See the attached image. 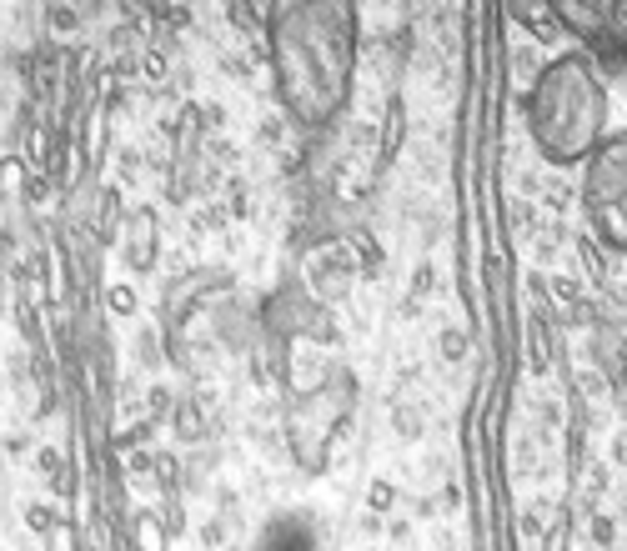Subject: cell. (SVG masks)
I'll use <instances>...</instances> for the list:
<instances>
[{"label":"cell","mask_w":627,"mask_h":551,"mask_svg":"<svg viewBox=\"0 0 627 551\" xmlns=\"http://www.w3.org/2000/svg\"><path fill=\"white\" fill-rule=\"evenodd\" d=\"M271 76L286 116L306 131L332 126L357 81V6L347 0H301L271 11Z\"/></svg>","instance_id":"obj_1"},{"label":"cell","mask_w":627,"mask_h":551,"mask_svg":"<svg viewBox=\"0 0 627 551\" xmlns=\"http://www.w3.org/2000/svg\"><path fill=\"white\" fill-rule=\"evenodd\" d=\"M527 136L542 161L582 166L607 136V81L587 51L552 56L527 91Z\"/></svg>","instance_id":"obj_2"},{"label":"cell","mask_w":627,"mask_h":551,"mask_svg":"<svg viewBox=\"0 0 627 551\" xmlns=\"http://www.w3.org/2000/svg\"><path fill=\"white\" fill-rule=\"evenodd\" d=\"M582 206L597 241L627 251V131H607L582 161Z\"/></svg>","instance_id":"obj_3"},{"label":"cell","mask_w":627,"mask_h":551,"mask_svg":"<svg viewBox=\"0 0 627 551\" xmlns=\"http://www.w3.org/2000/svg\"><path fill=\"white\" fill-rule=\"evenodd\" d=\"M347 406H352V381H347V376H337V381L322 386V391H311V396L296 406V416H291V451L301 456L306 471H317V456H311V436H322V451H327L332 421H337Z\"/></svg>","instance_id":"obj_4"},{"label":"cell","mask_w":627,"mask_h":551,"mask_svg":"<svg viewBox=\"0 0 627 551\" xmlns=\"http://www.w3.org/2000/svg\"><path fill=\"white\" fill-rule=\"evenodd\" d=\"M151 241H156V231H151V216L141 211V216H136V226H131V251H126L136 271H146V266H151Z\"/></svg>","instance_id":"obj_5"}]
</instances>
